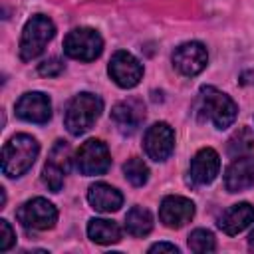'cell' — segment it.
Instances as JSON below:
<instances>
[{
  "instance_id": "7",
  "label": "cell",
  "mask_w": 254,
  "mask_h": 254,
  "mask_svg": "<svg viewBox=\"0 0 254 254\" xmlns=\"http://www.w3.org/2000/svg\"><path fill=\"white\" fill-rule=\"evenodd\" d=\"M16 216L22 222V226L28 228V230H48V228H52L56 224L58 210L50 200L38 196V198L26 200L18 208Z\"/></svg>"
},
{
  "instance_id": "5",
  "label": "cell",
  "mask_w": 254,
  "mask_h": 254,
  "mask_svg": "<svg viewBox=\"0 0 254 254\" xmlns=\"http://www.w3.org/2000/svg\"><path fill=\"white\" fill-rule=\"evenodd\" d=\"M65 56L79 62H93L103 52V40L93 28H75L64 40Z\"/></svg>"
},
{
  "instance_id": "27",
  "label": "cell",
  "mask_w": 254,
  "mask_h": 254,
  "mask_svg": "<svg viewBox=\"0 0 254 254\" xmlns=\"http://www.w3.org/2000/svg\"><path fill=\"white\" fill-rule=\"evenodd\" d=\"M248 246L254 250V230H252V232H250V236H248Z\"/></svg>"
},
{
  "instance_id": "24",
  "label": "cell",
  "mask_w": 254,
  "mask_h": 254,
  "mask_svg": "<svg viewBox=\"0 0 254 254\" xmlns=\"http://www.w3.org/2000/svg\"><path fill=\"white\" fill-rule=\"evenodd\" d=\"M14 242H16V234H14L12 226H10V222L2 218L0 220V252L10 250Z\"/></svg>"
},
{
  "instance_id": "1",
  "label": "cell",
  "mask_w": 254,
  "mask_h": 254,
  "mask_svg": "<svg viewBox=\"0 0 254 254\" xmlns=\"http://www.w3.org/2000/svg\"><path fill=\"white\" fill-rule=\"evenodd\" d=\"M40 145L26 133L14 135L2 149V173L6 177H22L36 161Z\"/></svg>"
},
{
  "instance_id": "15",
  "label": "cell",
  "mask_w": 254,
  "mask_h": 254,
  "mask_svg": "<svg viewBox=\"0 0 254 254\" xmlns=\"http://www.w3.org/2000/svg\"><path fill=\"white\" fill-rule=\"evenodd\" d=\"M218 171H220L218 153L214 149H210V147H204L192 157L189 175H190V181L194 185H208V183H212L216 179Z\"/></svg>"
},
{
  "instance_id": "25",
  "label": "cell",
  "mask_w": 254,
  "mask_h": 254,
  "mask_svg": "<svg viewBox=\"0 0 254 254\" xmlns=\"http://www.w3.org/2000/svg\"><path fill=\"white\" fill-rule=\"evenodd\" d=\"M62 71H64V64H62L58 58H50V60H46V62H42V64L38 65V73H40V75L56 77V75H60Z\"/></svg>"
},
{
  "instance_id": "9",
  "label": "cell",
  "mask_w": 254,
  "mask_h": 254,
  "mask_svg": "<svg viewBox=\"0 0 254 254\" xmlns=\"http://www.w3.org/2000/svg\"><path fill=\"white\" fill-rule=\"evenodd\" d=\"M107 71H109L111 79L119 87H125V89L135 87L141 81V77H143V65H141V62L133 54H129L125 50H119V52L113 54Z\"/></svg>"
},
{
  "instance_id": "26",
  "label": "cell",
  "mask_w": 254,
  "mask_h": 254,
  "mask_svg": "<svg viewBox=\"0 0 254 254\" xmlns=\"http://www.w3.org/2000/svg\"><path fill=\"white\" fill-rule=\"evenodd\" d=\"M149 252H179V248L175 246V244H169V242H157V244H153L151 248H149Z\"/></svg>"
},
{
  "instance_id": "10",
  "label": "cell",
  "mask_w": 254,
  "mask_h": 254,
  "mask_svg": "<svg viewBox=\"0 0 254 254\" xmlns=\"http://www.w3.org/2000/svg\"><path fill=\"white\" fill-rule=\"evenodd\" d=\"M208 54L206 48L200 42H187L175 48L173 52V65L183 73V75H196L206 67Z\"/></svg>"
},
{
  "instance_id": "17",
  "label": "cell",
  "mask_w": 254,
  "mask_h": 254,
  "mask_svg": "<svg viewBox=\"0 0 254 254\" xmlns=\"http://www.w3.org/2000/svg\"><path fill=\"white\" fill-rule=\"evenodd\" d=\"M252 222H254V206L250 202H238V204H232L220 216L218 226L228 236H234V234L242 232L244 228H248Z\"/></svg>"
},
{
  "instance_id": "20",
  "label": "cell",
  "mask_w": 254,
  "mask_h": 254,
  "mask_svg": "<svg viewBox=\"0 0 254 254\" xmlns=\"http://www.w3.org/2000/svg\"><path fill=\"white\" fill-rule=\"evenodd\" d=\"M125 228L131 236H147L153 230V216L143 206H133L125 216Z\"/></svg>"
},
{
  "instance_id": "16",
  "label": "cell",
  "mask_w": 254,
  "mask_h": 254,
  "mask_svg": "<svg viewBox=\"0 0 254 254\" xmlns=\"http://www.w3.org/2000/svg\"><path fill=\"white\" fill-rule=\"evenodd\" d=\"M224 187L228 192H240L254 187V159L244 155L232 161L224 173Z\"/></svg>"
},
{
  "instance_id": "19",
  "label": "cell",
  "mask_w": 254,
  "mask_h": 254,
  "mask_svg": "<svg viewBox=\"0 0 254 254\" xmlns=\"http://www.w3.org/2000/svg\"><path fill=\"white\" fill-rule=\"evenodd\" d=\"M87 234L97 244H115L121 240L119 224L107 218H91L87 224Z\"/></svg>"
},
{
  "instance_id": "22",
  "label": "cell",
  "mask_w": 254,
  "mask_h": 254,
  "mask_svg": "<svg viewBox=\"0 0 254 254\" xmlns=\"http://www.w3.org/2000/svg\"><path fill=\"white\" fill-rule=\"evenodd\" d=\"M123 173H125V179L133 187H143L147 183V179H149V169L143 163V159H139V157H131L123 165Z\"/></svg>"
},
{
  "instance_id": "3",
  "label": "cell",
  "mask_w": 254,
  "mask_h": 254,
  "mask_svg": "<svg viewBox=\"0 0 254 254\" xmlns=\"http://www.w3.org/2000/svg\"><path fill=\"white\" fill-rule=\"evenodd\" d=\"M198 101H200L202 115L210 119L216 129H226L234 123L238 107L226 93L218 91L212 85H202L198 93Z\"/></svg>"
},
{
  "instance_id": "2",
  "label": "cell",
  "mask_w": 254,
  "mask_h": 254,
  "mask_svg": "<svg viewBox=\"0 0 254 254\" xmlns=\"http://www.w3.org/2000/svg\"><path fill=\"white\" fill-rule=\"evenodd\" d=\"M101 111H103L101 97L87 93V91L79 93L69 101V105L65 109V117H64L65 129L75 137L83 135L85 131H89L93 127V123L97 121Z\"/></svg>"
},
{
  "instance_id": "11",
  "label": "cell",
  "mask_w": 254,
  "mask_h": 254,
  "mask_svg": "<svg viewBox=\"0 0 254 254\" xmlns=\"http://www.w3.org/2000/svg\"><path fill=\"white\" fill-rule=\"evenodd\" d=\"M143 147L149 159L153 161H165L173 149H175V133L167 123H155L147 129L145 139H143Z\"/></svg>"
},
{
  "instance_id": "6",
  "label": "cell",
  "mask_w": 254,
  "mask_h": 254,
  "mask_svg": "<svg viewBox=\"0 0 254 254\" xmlns=\"http://www.w3.org/2000/svg\"><path fill=\"white\" fill-rule=\"evenodd\" d=\"M71 169V149L65 141H56L42 171V181L52 192H60L64 179Z\"/></svg>"
},
{
  "instance_id": "18",
  "label": "cell",
  "mask_w": 254,
  "mask_h": 254,
  "mask_svg": "<svg viewBox=\"0 0 254 254\" xmlns=\"http://www.w3.org/2000/svg\"><path fill=\"white\" fill-rule=\"evenodd\" d=\"M87 200L99 212H115L123 204V194L107 183H95L87 190Z\"/></svg>"
},
{
  "instance_id": "23",
  "label": "cell",
  "mask_w": 254,
  "mask_h": 254,
  "mask_svg": "<svg viewBox=\"0 0 254 254\" xmlns=\"http://www.w3.org/2000/svg\"><path fill=\"white\" fill-rule=\"evenodd\" d=\"M189 248L192 252H214L216 250V240L210 230L196 228L189 234Z\"/></svg>"
},
{
  "instance_id": "12",
  "label": "cell",
  "mask_w": 254,
  "mask_h": 254,
  "mask_svg": "<svg viewBox=\"0 0 254 254\" xmlns=\"http://www.w3.org/2000/svg\"><path fill=\"white\" fill-rule=\"evenodd\" d=\"M145 119V105L141 99H125L119 101L113 109H111V121L115 123L117 131L123 135H133L141 123Z\"/></svg>"
},
{
  "instance_id": "14",
  "label": "cell",
  "mask_w": 254,
  "mask_h": 254,
  "mask_svg": "<svg viewBox=\"0 0 254 254\" xmlns=\"http://www.w3.org/2000/svg\"><path fill=\"white\" fill-rule=\"evenodd\" d=\"M194 216V202L185 196H165L159 206V218L169 228H181Z\"/></svg>"
},
{
  "instance_id": "4",
  "label": "cell",
  "mask_w": 254,
  "mask_h": 254,
  "mask_svg": "<svg viewBox=\"0 0 254 254\" xmlns=\"http://www.w3.org/2000/svg\"><path fill=\"white\" fill-rule=\"evenodd\" d=\"M56 36V26L48 16L36 14L32 16L24 30H22V38H20V58L24 62H30L34 58H38L46 44Z\"/></svg>"
},
{
  "instance_id": "13",
  "label": "cell",
  "mask_w": 254,
  "mask_h": 254,
  "mask_svg": "<svg viewBox=\"0 0 254 254\" xmlns=\"http://www.w3.org/2000/svg\"><path fill=\"white\" fill-rule=\"evenodd\" d=\"M16 115L30 123H48L52 117L50 97L42 91H28L16 101Z\"/></svg>"
},
{
  "instance_id": "21",
  "label": "cell",
  "mask_w": 254,
  "mask_h": 254,
  "mask_svg": "<svg viewBox=\"0 0 254 254\" xmlns=\"http://www.w3.org/2000/svg\"><path fill=\"white\" fill-rule=\"evenodd\" d=\"M228 155L230 157H244L250 151H254V133L248 127H240L230 139H228Z\"/></svg>"
},
{
  "instance_id": "8",
  "label": "cell",
  "mask_w": 254,
  "mask_h": 254,
  "mask_svg": "<svg viewBox=\"0 0 254 254\" xmlns=\"http://www.w3.org/2000/svg\"><path fill=\"white\" fill-rule=\"evenodd\" d=\"M75 165L79 173L91 177V175H103L111 167V155L109 149L103 141L99 139H89L85 141L75 155Z\"/></svg>"
}]
</instances>
